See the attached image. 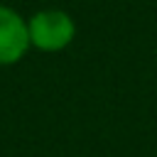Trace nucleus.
I'll return each mask as SVG.
<instances>
[{
	"mask_svg": "<svg viewBox=\"0 0 157 157\" xmlns=\"http://www.w3.org/2000/svg\"><path fill=\"white\" fill-rule=\"evenodd\" d=\"M29 49V32H27V20L7 7L0 5V66L17 64Z\"/></svg>",
	"mask_w": 157,
	"mask_h": 157,
	"instance_id": "2",
	"label": "nucleus"
},
{
	"mask_svg": "<svg viewBox=\"0 0 157 157\" xmlns=\"http://www.w3.org/2000/svg\"><path fill=\"white\" fill-rule=\"evenodd\" d=\"M29 47L39 52H61L76 37V25L69 12L64 10H39L27 20Z\"/></svg>",
	"mask_w": 157,
	"mask_h": 157,
	"instance_id": "1",
	"label": "nucleus"
}]
</instances>
